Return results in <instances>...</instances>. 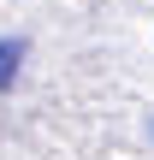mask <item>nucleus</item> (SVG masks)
Instances as JSON below:
<instances>
[{
  "instance_id": "nucleus-1",
  "label": "nucleus",
  "mask_w": 154,
  "mask_h": 160,
  "mask_svg": "<svg viewBox=\"0 0 154 160\" xmlns=\"http://www.w3.org/2000/svg\"><path fill=\"white\" fill-rule=\"evenodd\" d=\"M18 65H24V42H0V89L18 83Z\"/></svg>"
}]
</instances>
